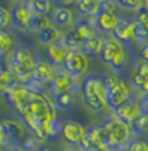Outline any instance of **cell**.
<instances>
[{"label":"cell","instance_id":"6da1fadb","mask_svg":"<svg viewBox=\"0 0 148 151\" xmlns=\"http://www.w3.org/2000/svg\"><path fill=\"white\" fill-rule=\"evenodd\" d=\"M4 94L37 139L44 141L49 136L51 123L57 116L54 103L46 93L33 91L12 81Z\"/></svg>","mask_w":148,"mask_h":151},{"label":"cell","instance_id":"7a4b0ae2","mask_svg":"<svg viewBox=\"0 0 148 151\" xmlns=\"http://www.w3.org/2000/svg\"><path fill=\"white\" fill-rule=\"evenodd\" d=\"M82 94L85 104L93 111H101L107 107L106 90L103 81L97 75H89L81 85Z\"/></svg>","mask_w":148,"mask_h":151},{"label":"cell","instance_id":"3957f363","mask_svg":"<svg viewBox=\"0 0 148 151\" xmlns=\"http://www.w3.org/2000/svg\"><path fill=\"white\" fill-rule=\"evenodd\" d=\"M35 63L33 56L27 49L19 48L14 51L12 55L10 68L11 73L23 83H29L32 79L33 70L35 68Z\"/></svg>","mask_w":148,"mask_h":151},{"label":"cell","instance_id":"277c9868","mask_svg":"<svg viewBox=\"0 0 148 151\" xmlns=\"http://www.w3.org/2000/svg\"><path fill=\"white\" fill-rule=\"evenodd\" d=\"M101 59L109 64L116 72H121L127 65V56L123 46L116 40H109L103 44L100 52Z\"/></svg>","mask_w":148,"mask_h":151},{"label":"cell","instance_id":"5b68a950","mask_svg":"<svg viewBox=\"0 0 148 151\" xmlns=\"http://www.w3.org/2000/svg\"><path fill=\"white\" fill-rule=\"evenodd\" d=\"M63 65L70 76L74 78L80 77L85 74L88 68L87 56L79 50H70Z\"/></svg>","mask_w":148,"mask_h":151},{"label":"cell","instance_id":"8992f818","mask_svg":"<svg viewBox=\"0 0 148 151\" xmlns=\"http://www.w3.org/2000/svg\"><path fill=\"white\" fill-rule=\"evenodd\" d=\"M24 132L22 126L19 123L10 119H4L0 126V139L1 145L12 146L17 140L24 138Z\"/></svg>","mask_w":148,"mask_h":151},{"label":"cell","instance_id":"52a82bcc","mask_svg":"<svg viewBox=\"0 0 148 151\" xmlns=\"http://www.w3.org/2000/svg\"><path fill=\"white\" fill-rule=\"evenodd\" d=\"M104 126L110 136L114 147H116L123 142H125L129 137V127L119 119H111L107 122Z\"/></svg>","mask_w":148,"mask_h":151},{"label":"cell","instance_id":"ba28073f","mask_svg":"<svg viewBox=\"0 0 148 151\" xmlns=\"http://www.w3.org/2000/svg\"><path fill=\"white\" fill-rule=\"evenodd\" d=\"M114 112H116V119L125 123L126 125H131L135 119L142 113V110H141L140 105L137 102L128 99L125 103L119 106L114 110Z\"/></svg>","mask_w":148,"mask_h":151},{"label":"cell","instance_id":"9c48e42d","mask_svg":"<svg viewBox=\"0 0 148 151\" xmlns=\"http://www.w3.org/2000/svg\"><path fill=\"white\" fill-rule=\"evenodd\" d=\"M50 91L54 95H58L63 92H70L77 89L78 83L75 81L74 77L70 76L68 73H59L53 77L50 82Z\"/></svg>","mask_w":148,"mask_h":151},{"label":"cell","instance_id":"30bf717a","mask_svg":"<svg viewBox=\"0 0 148 151\" xmlns=\"http://www.w3.org/2000/svg\"><path fill=\"white\" fill-rule=\"evenodd\" d=\"M129 94L130 91L128 86L126 85L124 81H120L116 87L106 92L107 106H109L111 109L116 110L119 106H121V104L128 100Z\"/></svg>","mask_w":148,"mask_h":151},{"label":"cell","instance_id":"8fae6325","mask_svg":"<svg viewBox=\"0 0 148 151\" xmlns=\"http://www.w3.org/2000/svg\"><path fill=\"white\" fill-rule=\"evenodd\" d=\"M86 131L80 124L75 122H67L63 126V136L68 143L72 145L80 144L85 136Z\"/></svg>","mask_w":148,"mask_h":151},{"label":"cell","instance_id":"7c38bea8","mask_svg":"<svg viewBox=\"0 0 148 151\" xmlns=\"http://www.w3.org/2000/svg\"><path fill=\"white\" fill-rule=\"evenodd\" d=\"M52 79H53V72H52L51 66L44 61L37 63L34 70H33L31 82L37 84V85L43 86L44 84L51 82Z\"/></svg>","mask_w":148,"mask_h":151},{"label":"cell","instance_id":"4fadbf2b","mask_svg":"<svg viewBox=\"0 0 148 151\" xmlns=\"http://www.w3.org/2000/svg\"><path fill=\"white\" fill-rule=\"evenodd\" d=\"M68 48L63 41H56L47 47V57L53 64H63L65 57L68 53Z\"/></svg>","mask_w":148,"mask_h":151},{"label":"cell","instance_id":"5bb4252c","mask_svg":"<svg viewBox=\"0 0 148 151\" xmlns=\"http://www.w3.org/2000/svg\"><path fill=\"white\" fill-rule=\"evenodd\" d=\"M111 34L116 41L128 43L134 39V23L129 21L119 22L118 26L112 31Z\"/></svg>","mask_w":148,"mask_h":151},{"label":"cell","instance_id":"9a60e30c","mask_svg":"<svg viewBox=\"0 0 148 151\" xmlns=\"http://www.w3.org/2000/svg\"><path fill=\"white\" fill-rule=\"evenodd\" d=\"M118 24L119 21L114 13L98 10V12H97V26L103 32H112L118 26Z\"/></svg>","mask_w":148,"mask_h":151},{"label":"cell","instance_id":"2e32d148","mask_svg":"<svg viewBox=\"0 0 148 151\" xmlns=\"http://www.w3.org/2000/svg\"><path fill=\"white\" fill-rule=\"evenodd\" d=\"M32 12L28 7L25 6H17L11 10V21L15 28L24 29L28 27Z\"/></svg>","mask_w":148,"mask_h":151},{"label":"cell","instance_id":"e0dca14e","mask_svg":"<svg viewBox=\"0 0 148 151\" xmlns=\"http://www.w3.org/2000/svg\"><path fill=\"white\" fill-rule=\"evenodd\" d=\"M132 79L135 86L148 93V64H141L134 73Z\"/></svg>","mask_w":148,"mask_h":151},{"label":"cell","instance_id":"ac0fdd59","mask_svg":"<svg viewBox=\"0 0 148 151\" xmlns=\"http://www.w3.org/2000/svg\"><path fill=\"white\" fill-rule=\"evenodd\" d=\"M102 47V40L99 37H95L92 38V39L84 41L83 45L81 47V52L84 55H86V56H92V55H95L97 53L101 52Z\"/></svg>","mask_w":148,"mask_h":151},{"label":"cell","instance_id":"d6986e66","mask_svg":"<svg viewBox=\"0 0 148 151\" xmlns=\"http://www.w3.org/2000/svg\"><path fill=\"white\" fill-rule=\"evenodd\" d=\"M59 37H60V32L55 27L51 25L47 27L46 29H44L43 31H41L38 34L39 40L43 44H46L48 46L55 43L56 41H58Z\"/></svg>","mask_w":148,"mask_h":151},{"label":"cell","instance_id":"ffe728a7","mask_svg":"<svg viewBox=\"0 0 148 151\" xmlns=\"http://www.w3.org/2000/svg\"><path fill=\"white\" fill-rule=\"evenodd\" d=\"M49 19L45 17V15L37 14V13H32L31 15L30 22H29L28 28L30 29L32 32H38L40 33L44 29L49 27Z\"/></svg>","mask_w":148,"mask_h":151},{"label":"cell","instance_id":"44dd1931","mask_svg":"<svg viewBox=\"0 0 148 151\" xmlns=\"http://www.w3.org/2000/svg\"><path fill=\"white\" fill-rule=\"evenodd\" d=\"M100 2L94 0H81L77 3V10L83 15H92L98 12Z\"/></svg>","mask_w":148,"mask_h":151},{"label":"cell","instance_id":"7402d4cb","mask_svg":"<svg viewBox=\"0 0 148 151\" xmlns=\"http://www.w3.org/2000/svg\"><path fill=\"white\" fill-rule=\"evenodd\" d=\"M53 19L57 25L68 26L73 22V13L67 7H59L54 12Z\"/></svg>","mask_w":148,"mask_h":151},{"label":"cell","instance_id":"603a6c76","mask_svg":"<svg viewBox=\"0 0 148 151\" xmlns=\"http://www.w3.org/2000/svg\"><path fill=\"white\" fill-rule=\"evenodd\" d=\"M63 42L67 45L68 48H72V49H76V48H81L84 43L83 38L80 36L78 32L75 29L68 31L65 34Z\"/></svg>","mask_w":148,"mask_h":151},{"label":"cell","instance_id":"cb8c5ba5","mask_svg":"<svg viewBox=\"0 0 148 151\" xmlns=\"http://www.w3.org/2000/svg\"><path fill=\"white\" fill-rule=\"evenodd\" d=\"M74 29L80 34V36L83 38L84 41L97 37L96 32H95L93 27L84 21H81V22H79V23H77Z\"/></svg>","mask_w":148,"mask_h":151},{"label":"cell","instance_id":"d4e9b609","mask_svg":"<svg viewBox=\"0 0 148 151\" xmlns=\"http://www.w3.org/2000/svg\"><path fill=\"white\" fill-rule=\"evenodd\" d=\"M75 103V98L70 92H63L58 95H55L54 105L60 109H67V108L73 106Z\"/></svg>","mask_w":148,"mask_h":151},{"label":"cell","instance_id":"484cf974","mask_svg":"<svg viewBox=\"0 0 148 151\" xmlns=\"http://www.w3.org/2000/svg\"><path fill=\"white\" fill-rule=\"evenodd\" d=\"M132 129L136 133L143 134L148 132V112H142L131 124Z\"/></svg>","mask_w":148,"mask_h":151},{"label":"cell","instance_id":"4316f807","mask_svg":"<svg viewBox=\"0 0 148 151\" xmlns=\"http://www.w3.org/2000/svg\"><path fill=\"white\" fill-rule=\"evenodd\" d=\"M30 6L33 10L34 13L41 15H45L46 13L49 12L50 7H51V4L49 1H46V0H38V1H33L30 3Z\"/></svg>","mask_w":148,"mask_h":151},{"label":"cell","instance_id":"83f0119b","mask_svg":"<svg viewBox=\"0 0 148 151\" xmlns=\"http://www.w3.org/2000/svg\"><path fill=\"white\" fill-rule=\"evenodd\" d=\"M134 38L139 41L148 40V25L135 22L134 23Z\"/></svg>","mask_w":148,"mask_h":151},{"label":"cell","instance_id":"f1b7e54d","mask_svg":"<svg viewBox=\"0 0 148 151\" xmlns=\"http://www.w3.org/2000/svg\"><path fill=\"white\" fill-rule=\"evenodd\" d=\"M12 78L11 73L8 70L4 68H1V72H0V89L3 93H5L8 90L9 86L12 83Z\"/></svg>","mask_w":148,"mask_h":151},{"label":"cell","instance_id":"f546056e","mask_svg":"<svg viewBox=\"0 0 148 151\" xmlns=\"http://www.w3.org/2000/svg\"><path fill=\"white\" fill-rule=\"evenodd\" d=\"M11 38L7 33H0V50H1V54H4V53H6L9 50L10 46H11Z\"/></svg>","mask_w":148,"mask_h":151},{"label":"cell","instance_id":"4dcf8cb0","mask_svg":"<svg viewBox=\"0 0 148 151\" xmlns=\"http://www.w3.org/2000/svg\"><path fill=\"white\" fill-rule=\"evenodd\" d=\"M102 81H103V85H104L105 90H106V92H108V91L111 90L112 88L118 85L120 80L114 75H107L102 78Z\"/></svg>","mask_w":148,"mask_h":151},{"label":"cell","instance_id":"1f68e13d","mask_svg":"<svg viewBox=\"0 0 148 151\" xmlns=\"http://www.w3.org/2000/svg\"><path fill=\"white\" fill-rule=\"evenodd\" d=\"M130 151H148V146L141 140H132L127 145Z\"/></svg>","mask_w":148,"mask_h":151},{"label":"cell","instance_id":"d6a6232c","mask_svg":"<svg viewBox=\"0 0 148 151\" xmlns=\"http://www.w3.org/2000/svg\"><path fill=\"white\" fill-rule=\"evenodd\" d=\"M120 5H121L123 7L129 8V9H140L144 3L140 0H120L118 2Z\"/></svg>","mask_w":148,"mask_h":151},{"label":"cell","instance_id":"836d02e7","mask_svg":"<svg viewBox=\"0 0 148 151\" xmlns=\"http://www.w3.org/2000/svg\"><path fill=\"white\" fill-rule=\"evenodd\" d=\"M137 22L148 25V7L145 5H143L137 12Z\"/></svg>","mask_w":148,"mask_h":151},{"label":"cell","instance_id":"e575fe53","mask_svg":"<svg viewBox=\"0 0 148 151\" xmlns=\"http://www.w3.org/2000/svg\"><path fill=\"white\" fill-rule=\"evenodd\" d=\"M116 9V3L112 1H101L100 6H99V10L101 12H114Z\"/></svg>","mask_w":148,"mask_h":151},{"label":"cell","instance_id":"d590c367","mask_svg":"<svg viewBox=\"0 0 148 151\" xmlns=\"http://www.w3.org/2000/svg\"><path fill=\"white\" fill-rule=\"evenodd\" d=\"M9 12L6 10V8L1 7L0 8V26L1 28H4L9 22Z\"/></svg>","mask_w":148,"mask_h":151},{"label":"cell","instance_id":"8d00e7d4","mask_svg":"<svg viewBox=\"0 0 148 151\" xmlns=\"http://www.w3.org/2000/svg\"><path fill=\"white\" fill-rule=\"evenodd\" d=\"M61 129V122L58 117L54 119L51 123V126H50V131H49V135H55L59 132V130Z\"/></svg>","mask_w":148,"mask_h":151},{"label":"cell","instance_id":"74e56055","mask_svg":"<svg viewBox=\"0 0 148 151\" xmlns=\"http://www.w3.org/2000/svg\"><path fill=\"white\" fill-rule=\"evenodd\" d=\"M140 56L142 58L143 61H145L147 64H148V43L144 44L141 48V51H140Z\"/></svg>","mask_w":148,"mask_h":151},{"label":"cell","instance_id":"f35d334b","mask_svg":"<svg viewBox=\"0 0 148 151\" xmlns=\"http://www.w3.org/2000/svg\"><path fill=\"white\" fill-rule=\"evenodd\" d=\"M21 151H39V150H36L35 149L34 146H30V145H27L26 147L22 148Z\"/></svg>","mask_w":148,"mask_h":151},{"label":"cell","instance_id":"ab89813d","mask_svg":"<svg viewBox=\"0 0 148 151\" xmlns=\"http://www.w3.org/2000/svg\"><path fill=\"white\" fill-rule=\"evenodd\" d=\"M22 148L19 147H9V149L6 150V151H21Z\"/></svg>","mask_w":148,"mask_h":151},{"label":"cell","instance_id":"60d3db41","mask_svg":"<svg viewBox=\"0 0 148 151\" xmlns=\"http://www.w3.org/2000/svg\"><path fill=\"white\" fill-rule=\"evenodd\" d=\"M94 151H111V150H110L109 148H106V147H100V148H98V149H96Z\"/></svg>","mask_w":148,"mask_h":151},{"label":"cell","instance_id":"b9f144b4","mask_svg":"<svg viewBox=\"0 0 148 151\" xmlns=\"http://www.w3.org/2000/svg\"><path fill=\"white\" fill-rule=\"evenodd\" d=\"M39 151H51V150H50L48 147H45V146H44V147H41L40 149H39Z\"/></svg>","mask_w":148,"mask_h":151},{"label":"cell","instance_id":"7bdbcfd3","mask_svg":"<svg viewBox=\"0 0 148 151\" xmlns=\"http://www.w3.org/2000/svg\"><path fill=\"white\" fill-rule=\"evenodd\" d=\"M119 151H130V150L128 149V147H127V146H126V147H121V149L119 150Z\"/></svg>","mask_w":148,"mask_h":151},{"label":"cell","instance_id":"ee69618b","mask_svg":"<svg viewBox=\"0 0 148 151\" xmlns=\"http://www.w3.org/2000/svg\"><path fill=\"white\" fill-rule=\"evenodd\" d=\"M146 144H147V146H148V139H147V142H146Z\"/></svg>","mask_w":148,"mask_h":151},{"label":"cell","instance_id":"f6af8a7d","mask_svg":"<svg viewBox=\"0 0 148 151\" xmlns=\"http://www.w3.org/2000/svg\"><path fill=\"white\" fill-rule=\"evenodd\" d=\"M67 151H76V150H67Z\"/></svg>","mask_w":148,"mask_h":151},{"label":"cell","instance_id":"bcb514c9","mask_svg":"<svg viewBox=\"0 0 148 151\" xmlns=\"http://www.w3.org/2000/svg\"><path fill=\"white\" fill-rule=\"evenodd\" d=\"M1 151H5V150H2V149H1Z\"/></svg>","mask_w":148,"mask_h":151}]
</instances>
